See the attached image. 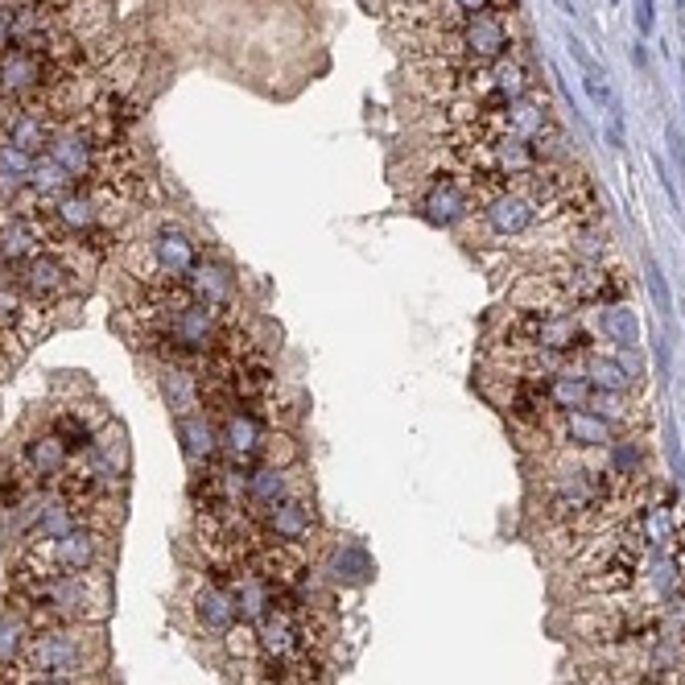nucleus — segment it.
Returning a JSON list of instances; mask_svg holds the SVG:
<instances>
[{
    "label": "nucleus",
    "instance_id": "6",
    "mask_svg": "<svg viewBox=\"0 0 685 685\" xmlns=\"http://www.w3.org/2000/svg\"><path fill=\"white\" fill-rule=\"evenodd\" d=\"M203 261L199 256V244H194V235L187 228H178V223H165L153 232L149 240V285H187L190 269Z\"/></svg>",
    "mask_w": 685,
    "mask_h": 685
},
{
    "label": "nucleus",
    "instance_id": "20",
    "mask_svg": "<svg viewBox=\"0 0 685 685\" xmlns=\"http://www.w3.org/2000/svg\"><path fill=\"white\" fill-rule=\"evenodd\" d=\"M595 319H598V335L607 339L615 351L641 347V319H636L627 306H598Z\"/></svg>",
    "mask_w": 685,
    "mask_h": 685
},
{
    "label": "nucleus",
    "instance_id": "24",
    "mask_svg": "<svg viewBox=\"0 0 685 685\" xmlns=\"http://www.w3.org/2000/svg\"><path fill=\"white\" fill-rule=\"evenodd\" d=\"M30 627L21 624L17 615H9L4 624H0V673L17 669L21 661H26V648H30Z\"/></svg>",
    "mask_w": 685,
    "mask_h": 685
},
{
    "label": "nucleus",
    "instance_id": "15",
    "mask_svg": "<svg viewBox=\"0 0 685 685\" xmlns=\"http://www.w3.org/2000/svg\"><path fill=\"white\" fill-rule=\"evenodd\" d=\"M319 574H326L331 586H364L372 583L376 566H372V557H367V550L360 541H335L326 550V557H322Z\"/></svg>",
    "mask_w": 685,
    "mask_h": 685
},
{
    "label": "nucleus",
    "instance_id": "7",
    "mask_svg": "<svg viewBox=\"0 0 685 685\" xmlns=\"http://www.w3.org/2000/svg\"><path fill=\"white\" fill-rule=\"evenodd\" d=\"M322 533V516L310 496H290L261 512V537L273 545H314Z\"/></svg>",
    "mask_w": 685,
    "mask_h": 685
},
{
    "label": "nucleus",
    "instance_id": "8",
    "mask_svg": "<svg viewBox=\"0 0 685 685\" xmlns=\"http://www.w3.org/2000/svg\"><path fill=\"white\" fill-rule=\"evenodd\" d=\"M215 422H219V451H223V463L244 467V471L256 467V463H261V446H264L269 425H264L249 405L228 409Z\"/></svg>",
    "mask_w": 685,
    "mask_h": 685
},
{
    "label": "nucleus",
    "instance_id": "11",
    "mask_svg": "<svg viewBox=\"0 0 685 685\" xmlns=\"http://www.w3.org/2000/svg\"><path fill=\"white\" fill-rule=\"evenodd\" d=\"M182 290L190 293V302L211 306V310H219V314L240 302V278H235L232 264H223V261H199L190 269V278Z\"/></svg>",
    "mask_w": 685,
    "mask_h": 685
},
{
    "label": "nucleus",
    "instance_id": "25",
    "mask_svg": "<svg viewBox=\"0 0 685 685\" xmlns=\"http://www.w3.org/2000/svg\"><path fill=\"white\" fill-rule=\"evenodd\" d=\"M26 302L30 298L17 290V285H0V331H13L17 322L26 319V310H30Z\"/></svg>",
    "mask_w": 685,
    "mask_h": 685
},
{
    "label": "nucleus",
    "instance_id": "19",
    "mask_svg": "<svg viewBox=\"0 0 685 685\" xmlns=\"http://www.w3.org/2000/svg\"><path fill=\"white\" fill-rule=\"evenodd\" d=\"M33 161L38 158H30L26 149L0 141V203H13L21 190H30Z\"/></svg>",
    "mask_w": 685,
    "mask_h": 685
},
{
    "label": "nucleus",
    "instance_id": "27",
    "mask_svg": "<svg viewBox=\"0 0 685 685\" xmlns=\"http://www.w3.org/2000/svg\"><path fill=\"white\" fill-rule=\"evenodd\" d=\"M644 273H648V290H653V298H656V310H661L665 319H673L669 281H665V273H661V264H656V261H644Z\"/></svg>",
    "mask_w": 685,
    "mask_h": 685
},
{
    "label": "nucleus",
    "instance_id": "3",
    "mask_svg": "<svg viewBox=\"0 0 685 685\" xmlns=\"http://www.w3.org/2000/svg\"><path fill=\"white\" fill-rule=\"evenodd\" d=\"M108 554H112V533L79 525L59 541H26V554H21L17 566L26 570V574H33V578L91 574V570H103Z\"/></svg>",
    "mask_w": 685,
    "mask_h": 685
},
{
    "label": "nucleus",
    "instance_id": "9",
    "mask_svg": "<svg viewBox=\"0 0 685 685\" xmlns=\"http://www.w3.org/2000/svg\"><path fill=\"white\" fill-rule=\"evenodd\" d=\"M74 285H79V278L59 252H38L26 264H17V290L38 306H50V302L74 293Z\"/></svg>",
    "mask_w": 685,
    "mask_h": 685
},
{
    "label": "nucleus",
    "instance_id": "1",
    "mask_svg": "<svg viewBox=\"0 0 685 685\" xmlns=\"http://www.w3.org/2000/svg\"><path fill=\"white\" fill-rule=\"evenodd\" d=\"M26 669L50 673L62 682H88L103 673V624H54L30 636Z\"/></svg>",
    "mask_w": 685,
    "mask_h": 685
},
{
    "label": "nucleus",
    "instance_id": "22",
    "mask_svg": "<svg viewBox=\"0 0 685 685\" xmlns=\"http://www.w3.org/2000/svg\"><path fill=\"white\" fill-rule=\"evenodd\" d=\"M586 409H591V413H598V417H607L612 425H619L624 434L644 417V413H636V401H632V393H595V389H591V401H586Z\"/></svg>",
    "mask_w": 685,
    "mask_h": 685
},
{
    "label": "nucleus",
    "instance_id": "4",
    "mask_svg": "<svg viewBox=\"0 0 685 685\" xmlns=\"http://www.w3.org/2000/svg\"><path fill=\"white\" fill-rule=\"evenodd\" d=\"M480 190L471 187L467 174H430L417 190V215L434 228H463L475 211H480Z\"/></svg>",
    "mask_w": 685,
    "mask_h": 685
},
{
    "label": "nucleus",
    "instance_id": "37",
    "mask_svg": "<svg viewBox=\"0 0 685 685\" xmlns=\"http://www.w3.org/2000/svg\"><path fill=\"white\" fill-rule=\"evenodd\" d=\"M677 4H682V0H677Z\"/></svg>",
    "mask_w": 685,
    "mask_h": 685
},
{
    "label": "nucleus",
    "instance_id": "31",
    "mask_svg": "<svg viewBox=\"0 0 685 685\" xmlns=\"http://www.w3.org/2000/svg\"><path fill=\"white\" fill-rule=\"evenodd\" d=\"M9 21H13V13H4V9H0V54L9 50Z\"/></svg>",
    "mask_w": 685,
    "mask_h": 685
},
{
    "label": "nucleus",
    "instance_id": "23",
    "mask_svg": "<svg viewBox=\"0 0 685 685\" xmlns=\"http://www.w3.org/2000/svg\"><path fill=\"white\" fill-rule=\"evenodd\" d=\"M219 648H223V656L235 661V665H252V661H261V636H256V624H249V619L232 624L223 636H219Z\"/></svg>",
    "mask_w": 685,
    "mask_h": 685
},
{
    "label": "nucleus",
    "instance_id": "36",
    "mask_svg": "<svg viewBox=\"0 0 685 685\" xmlns=\"http://www.w3.org/2000/svg\"><path fill=\"white\" fill-rule=\"evenodd\" d=\"M682 319H685V298H682Z\"/></svg>",
    "mask_w": 685,
    "mask_h": 685
},
{
    "label": "nucleus",
    "instance_id": "2",
    "mask_svg": "<svg viewBox=\"0 0 685 685\" xmlns=\"http://www.w3.org/2000/svg\"><path fill=\"white\" fill-rule=\"evenodd\" d=\"M591 331L578 314L557 306H528L516 310L508 319V343L512 351H541V355H562V360H578L591 351Z\"/></svg>",
    "mask_w": 685,
    "mask_h": 685
},
{
    "label": "nucleus",
    "instance_id": "32",
    "mask_svg": "<svg viewBox=\"0 0 685 685\" xmlns=\"http://www.w3.org/2000/svg\"><path fill=\"white\" fill-rule=\"evenodd\" d=\"M256 685H285V682H281V673H261Z\"/></svg>",
    "mask_w": 685,
    "mask_h": 685
},
{
    "label": "nucleus",
    "instance_id": "21",
    "mask_svg": "<svg viewBox=\"0 0 685 685\" xmlns=\"http://www.w3.org/2000/svg\"><path fill=\"white\" fill-rule=\"evenodd\" d=\"M261 463L264 467H281V471L302 467V463H306V451H302L298 430H269V434H264V446H261Z\"/></svg>",
    "mask_w": 685,
    "mask_h": 685
},
{
    "label": "nucleus",
    "instance_id": "16",
    "mask_svg": "<svg viewBox=\"0 0 685 685\" xmlns=\"http://www.w3.org/2000/svg\"><path fill=\"white\" fill-rule=\"evenodd\" d=\"M161 401L174 409V417H187L194 409H203V376L194 364H161L158 367Z\"/></svg>",
    "mask_w": 685,
    "mask_h": 685
},
{
    "label": "nucleus",
    "instance_id": "10",
    "mask_svg": "<svg viewBox=\"0 0 685 685\" xmlns=\"http://www.w3.org/2000/svg\"><path fill=\"white\" fill-rule=\"evenodd\" d=\"M550 425H554V437L566 446V451H607L615 437L624 434L619 425H612L607 417L591 413V409H570V413H557Z\"/></svg>",
    "mask_w": 685,
    "mask_h": 685
},
{
    "label": "nucleus",
    "instance_id": "5",
    "mask_svg": "<svg viewBox=\"0 0 685 685\" xmlns=\"http://www.w3.org/2000/svg\"><path fill=\"white\" fill-rule=\"evenodd\" d=\"M483 215V228L487 235H496V240H516V235H525L537 219H545V203H541L537 194L525 187V182H512V187L496 190L492 199H483L480 206Z\"/></svg>",
    "mask_w": 685,
    "mask_h": 685
},
{
    "label": "nucleus",
    "instance_id": "34",
    "mask_svg": "<svg viewBox=\"0 0 685 685\" xmlns=\"http://www.w3.org/2000/svg\"><path fill=\"white\" fill-rule=\"evenodd\" d=\"M673 685H685V673H682V677H677V682H673Z\"/></svg>",
    "mask_w": 685,
    "mask_h": 685
},
{
    "label": "nucleus",
    "instance_id": "13",
    "mask_svg": "<svg viewBox=\"0 0 685 685\" xmlns=\"http://www.w3.org/2000/svg\"><path fill=\"white\" fill-rule=\"evenodd\" d=\"M190 615H194V624L203 636H223L232 624H240V607H235V595L228 583H219V578H206L194 598H190Z\"/></svg>",
    "mask_w": 685,
    "mask_h": 685
},
{
    "label": "nucleus",
    "instance_id": "14",
    "mask_svg": "<svg viewBox=\"0 0 685 685\" xmlns=\"http://www.w3.org/2000/svg\"><path fill=\"white\" fill-rule=\"evenodd\" d=\"M178 446L187 454L190 471L215 467L223 451H219V422L206 409H194L187 417H178Z\"/></svg>",
    "mask_w": 685,
    "mask_h": 685
},
{
    "label": "nucleus",
    "instance_id": "29",
    "mask_svg": "<svg viewBox=\"0 0 685 685\" xmlns=\"http://www.w3.org/2000/svg\"><path fill=\"white\" fill-rule=\"evenodd\" d=\"M656 26V9L653 0H636V30H641V38H648Z\"/></svg>",
    "mask_w": 685,
    "mask_h": 685
},
{
    "label": "nucleus",
    "instance_id": "30",
    "mask_svg": "<svg viewBox=\"0 0 685 685\" xmlns=\"http://www.w3.org/2000/svg\"><path fill=\"white\" fill-rule=\"evenodd\" d=\"M669 149H673V158H677V170H682V182H685V141L677 129H669Z\"/></svg>",
    "mask_w": 685,
    "mask_h": 685
},
{
    "label": "nucleus",
    "instance_id": "35",
    "mask_svg": "<svg viewBox=\"0 0 685 685\" xmlns=\"http://www.w3.org/2000/svg\"><path fill=\"white\" fill-rule=\"evenodd\" d=\"M4 335H9V331H0V343H4Z\"/></svg>",
    "mask_w": 685,
    "mask_h": 685
},
{
    "label": "nucleus",
    "instance_id": "18",
    "mask_svg": "<svg viewBox=\"0 0 685 685\" xmlns=\"http://www.w3.org/2000/svg\"><path fill=\"white\" fill-rule=\"evenodd\" d=\"M103 422H108V417H88L79 405H67L50 417V434H59L74 454H83L91 442H95V434L103 430Z\"/></svg>",
    "mask_w": 685,
    "mask_h": 685
},
{
    "label": "nucleus",
    "instance_id": "26",
    "mask_svg": "<svg viewBox=\"0 0 685 685\" xmlns=\"http://www.w3.org/2000/svg\"><path fill=\"white\" fill-rule=\"evenodd\" d=\"M615 360H619V367L627 372V380H632L636 389H644V380H648V355H644L641 347H619L615 351Z\"/></svg>",
    "mask_w": 685,
    "mask_h": 685
},
{
    "label": "nucleus",
    "instance_id": "17",
    "mask_svg": "<svg viewBox=\"0 0 685 685\" xmlns=\"http://www.w3.org/2000/svg\"><path fill=\"white\" fill-rule=\"evenodd\" d=\"M578 372H583V380L595 389V393H636V384L627 380V372L619 367V360H615V351L607 355V351H583L578 355Z\"/></svg>",
    "mask_w": 685,
    "mask_h": 685
},
{
    "label": "nucleus",
    "instance_id": "28",
    "mask_svg": "<svg viewBox=\"0 0 685 685\" xmlns=\"http://www.w3.org/2000/svg\"><path fill=\"white\" fill-rule=\"evenodd\" d=\"M446 4L454 9V17H459V21H467V17L483 13V9H492L496 0H446Z\"/></svg>",
    "mask_w": 685,
    "mask_h": 685
},
{
    "label": "nucleus",
    "instance_id": "33",
    "mask_svg": "<svg viewBox=\"0 0 685 685\" xmlns=\"http://www.w3.org/2000/svg\"><path fill=\"white\" fill-rule=\"evenodd\" d=\"M682 91H685V62H682Z\"/></svg>",
    "mask_w": 685,
    "mask_h": 685
},
{
    "label": "nucleus",
    "instance_id": "12",
    "mask_svg": "<svg viewBox=\"0 0 685 685\" xmlns=\"http://www.w3.org/2000/svg\"><path fill=\"white\" fill-rule=\"evenodd\" d=\"M74 459H79V454H74L59 434H50V430L33 434L30 442H26V451H21L26 471H30L33 483H42V487H54V483L74 467Z\"/></svg>",
    "mask_w": 685,
    "mask_h": 685
}]
</instances>
